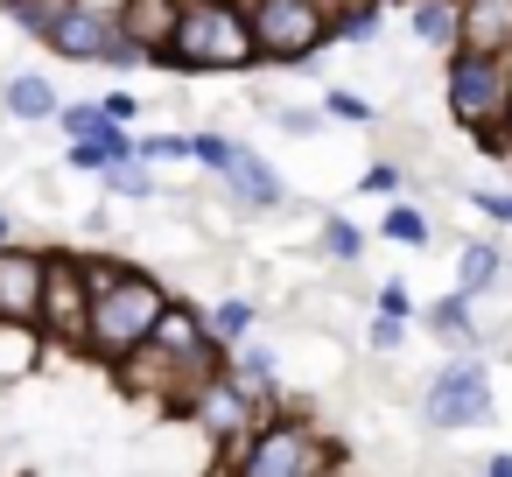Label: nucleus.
Listing matches in <instances>:
<instances>
[{"instance_id":"4","label":"nucleus","mask_w":512,"mask_h":477,"mask_svg":"<svg viewBox=\"0 0 512 477\" xmlns=\"http://www.w3.org/2000/svg\"><path fill=\"white\" fill-rule=\"evenodd\" d=\"M239 8H246V29H253L260 64L309 71V57L330 50V22H337L344 0H239Z\"/></svg>"},{"instance_id":"26","label":"nucleus","mask_w":512,"mask_h":477,"mask_svg":"<svg viewBox=\"0 0 512 477\" xmlns=\"http://www.w3.org/2000/svg\"><path fill=\"white\" fill-rule=\"evenodd\" d=\"M57 127H64V141H92V134H106L113 120L99 113V99H71V106H57Z\"/></svg>"},{"instance_id":"8","label":"nucleus","mask_w":512,"mask_h":477,"mask_svg":"<svg viewBox=\"0 0 512 477\" xmlns=\"http://www.w3.org/2000/svg\"><path fill=\"white\" fill-rule=\"evenodd\" d=\"M64 64H106V71H127V64H141L134 57V43L120 36V15L106 8V0H71V8L57 15V29L43 36Z\"/></svg>"},{"instance_id":"18","label":"nucleus","mask_w":512,"mask_h":477,"mask_svg":"<svg viewBox=\"0 0 512 477\" xmlns=\"http://www.w3.org/2000/svg\"><path fill=\"white\" fill-rule=\"evenodd\" d=\"M421 323H428L442 344H456V351H463V344H477V302H470V295H456V288H449L442 302H428V309H421Z\"/></svg>"},{"instance_id":"12","label":"nucleus","mask_w":512,"mask_h":477,"mask_svg":"<svg viewBox=\"0 0 512 477\" xmlns=\"http://www.w3.org/2000/svg\"><path fill=\"white\" fill-rule=\"evenodd\" d=\"M120 36L134 43L141 64H162V50L176 43V22H183V0H120Z\"/></svg>"},{"instance_id":"13","label":"nucleus","mask_w":512,"mask_h":477,"mask_svg":"<svg viewBox=\"0 0 512 477\" xmlns=\"http://www.w3.org/2000/svg\"><path fill=\"white\" fill-rule=\"evenodd\" d=\"M456 50L512 57V0H456Z\"/></svg>"},{"instance_id":"36","label":"nucleus","mask_w":512,"mask_h":477,"mask_svg":"<svg viewBox=\"0 0 512 477\" xmlns=\"http://www.w3.org/2000/svg\"><path fill=\"white\" fill-rule=\"evenodd\" d=\"M477 477H512V449H498V456H484V470Z\"/></svg>"},{"instance_id":"40","label":"nucleus","mask_w":512,"mask_h":477,"mask_svg":"<svg viewBox=\"0 0 512 477\" xmlns=\"http://www.w3.org/2000/svg\"><path fill=\"white\" fill-rule=\"evenodd\" d=\"M386 8H414V0H386Z\"/></svg>"},{"instance_id":"32","label":"nucleus","mask_w":512,"mask_h":477,"mask_svg":"<svg viewBox=\"0 0 512 477\" xmlns=\"http://www.w3.org/2000/svg\"><path fill=\"white\" fill-rule=\"evenodd\" d=\"M470 204H477L491 225H512V190H470Z\"/></svg>"},{"instance_id":"24","label":"nucleus","mask_w":512,"mask_h":477,"mask_svg":"<svg viewBox=\"0 0 512 477\" xmlns=\"http://www.w3.org/2000/svg\"><path fill=\"white\" fill-rule=\"evenodd\" d=\"M99 176H106V190H113V197H134V204L162 190V183H155V162H141V155H127V162H106Z\"/></svg>"},{"instance_id":"33","label":"nucleus","mask_w":512,"mask_h":477,"mask_svg":"<svg viewBox=\"0 0 512 477\" xmlns=\"http://www.w3.org/2000/svg\"><path fill=\"white\" fill-rule=\"evenodd\" d=\"M99 113H106L113 127H127V120H141V99H134V92H106V99H99Z\"/></svg>"},{"instance_id":"3","label":"nucleus","mask_w":512,"mask_h":477,"mask_svg":"<svg viewBox=\"0 0 512 477\" xmlns=\"http://www.w3.org/2000/svg\"><path fill=\"white\" fill-rule=\"evenodd\" d=\"M225 470L218 477H323L330 463H344L337 456V442L316 428V421H302V414H267L232 456H218Z\"/></svg>"},{"instance_id":"16","label":"nucleus","mask_w":512,"mask_h":477,"mask_svg":"<svg viewBox=\"0 0 512 477\" xmlns=\"http://www.w3.org/2000/svg\"><path fill=\"white\" fill-rule=\"evenodd\" d=\"M498 281H505V246L498 239H463V253H456V295L484 302V295H498Z\"/></svg>"},{"instance_id":"6","label":"nucleus","mask_w":512,"mask_h":477,"mask_svg":"<svg viewBox=\"0 0 512 477\" xmlns=\"http://www.w3.org/2000/svg\"><path fill=\"white\" fill-rule=\"evenodd\" d=\"M442 99H449V120H456L463 134H498V120H505V99H512V57L449 50Z\"/></svg>"},{"instance_id":"30","label":"nucleus","mask_w":512,"mask_h":477,"mask_svg":"<svg viewBox=\"0 0 512 477\" xmlns=\"http://www.w3.org/2000/svg\"><path fill=\"white\" fill-rule=\"evenodd\" d=\"M400 183H407L400 162H372V169H365V190H372V197H400Z\"/></svg>"},{"instance_id":"29","label":"nucleus","mask_w":512,"mask_h":477,"mask_svg":"<svg viewBox=\"0 0 512 477\" xmlns=\"http://www.w3.org/2000/svg\"><path fill=\"white\" fill-rule=\"evenodd\" d=\"M323 120L365 127V120H372V99H358V92H323Z\"/></svg>"},{"instance_id":"2","label":"nucleus","mask_w":512,"mask_h":477,"mask_svg":"<svg viewBox=\"0 0 512 477\" xmlns=\"http://www.w3.org/2000/svg\"><path fill=\"white\" fill-rule=\"evenodd\" d=\"M162 64L169 71H190V78L253 71L260 50H253L246 8H239V0H183V22H176V43L162 50Z\"/></svg>"},{"instance_id":"11","label":"nucleus","mask_w":512,"mask_h":477,"mask_svg":"<svg viewBox=\"0 0 512 477\" xmlns=\"http://www.w3.org/2000/svg\"><path fill=\"white\" fill-rule=\"evenodd\" d=\"M43 274H50V246H0V316L8 323H36L43 309Z\"/></svg>"},{"instance_id":"38","label":"nucleus","mask_w":512,"mask_h":477,"mask_svg":"<svg viewBox=\"0 0 512 477\" xmlns=\"http://www.w3.org/2000/svg\"><path fill=\"white\" fill-rule=\"evenodd\" d=\"M15 239H22V232H15V211L0 204V246H15Z\"/></svg>"},{"instance_id":"22","label":"nucleus","mask_w":512,"mask_h":477,"mask_svg":"<svg viewBox=\"0 0 512 477\" xmlns=\"http://www.w3.org/2000/svg\"><path fill=\"white\" fill-rule=\"evenodd\" d=\"M379 232H386L393 246H414V253H421V246L435 239L428 211H421V204H407V197H393V204H386V225H379Z\"/></svg>"},{"instance_id":"34","label":"nucleus","mask_w":512,"mask_h":477,"mask_svg":"<svg viewBox=\"0 0 512 477\" xmlns=\"http://www.w3.org/2000/svg\"><path fill=\"white\" fill-rule=\"evenodd\" d=\"M274 127H281V134H302V141H309V134L323 127V113H309V106H281V120H274Z\"/></svg>"},{"instance_id":"23","label":"nucleus","mask_w":512,"mask_h":477,"mask_svg":"<svg viewBox=\"0 0 512 477\" xmlns=\"http://www.w3.org/2000/svg\"><path fill=\"white\" fill-rule=\"evenodd\" d=\"M316 246H323V260H337V267H358V260H365V232H358L344 211H330V218H323Z\"/></svg>"},{"instance_id":"35","label":"nucleus","mask_w":512,"mask_h":477,"mask_svg":"<svg viewBox=\"0 0 512 477\" xmlns=\"http://www.w3.org/2000/svg\"><path fill=\"white\" fill-rule=\"evenodd\" d=\"M71 169H78V176H99V169H106V148H99V141H71Z\"/></svg>"},{"instance_id":"27","label":"nucleus","mask_w":512,"mask_h":477,"mask_svg":"<svg viewBox=\"0 0 512 477\" xmlns=\"http://www.w3.org/2000/svg\"><path fill=\"white\" fill-rule=\"evenodd\" d=\"M372 316H400V323H414L421 302L407 295V281H379V288H372Z\"/></svg>"},{"instance_id":"37","label":"nucleus","mask_w":512,"mask_h":477,"mask_svg":"<svg viewBox=\"0 0 512 477\" xmlns=\"http://www.w3.org/2000/svg\"><path fill=\"white\" fill-rule=\"evenodd\" d=\"M498 162H512V99H505V120H498Z\"/></svg>"},{"instance_id":"39","label":"nucleus","mask_w":512,"mask_h":477,"mask_svg":"<svg viewBox=\"0 0 512 477\" xmlns=\"http://www.w3.org/2000/svg\"><path fill=\"white\" fill-rule=\"evenodd\" d=\"M323 477H344V463H330V470H323Z\"/></svg>"},{"instance_id":"25","label":"nucleus","mask_w":512,"mask_h":477,"mask_svg":"<svg viewBox=\"0 0 512 477\" xmlns=\"http://www.w3.org/2000/svg\"><path fill=\"white\" fill-rule=\"evenodd\" d=\"M0 8H8V15H15V29H29V36L43 43V36L57 29V15L71 8V0H0Z\"/></svg>"},{"instance_id":"1","label":"nucleus","mask_w":512,"mask_h":477,"mask_svg":"<svg viewBox=\"0 0 512 477\" xmlns=\"http://www.w3.org/2000/svg\"><path fill=\"white\" fill-rule=\"evenodd\" d=\"M85 288H92V316H85V358L120 365L127 351H141L169 309L176 288H162V274L127 267L113 253H85Z\"/></svg>"},{"instance_id":"28","label":"nucleus","mask_w":512,"mask_h":477,"mask_svg":"<svg viewBox=\"0 0 512 477\" xmlns=\"http://www.w3.org/2000/svg\"><path fill=\"white\" fill-rule=\"evenodd\" d=\"M134 155L141 162H190V134H141Z\"/></svg>"},{"instance_id":"5","label":"nucleus","mask_w":512,"mask_h":477,"mask_svg":"<svg viewBox=\"0 0 512 477\" xmlns=\"http://www.w3.org/2000/svg\"><path fill=\"white\" fill-rule=\"evenodd\" d=\"M414 414H421L435 435L484 428V421H491V365H484L477 351H449V358L428 372V386H421Z\"/></svg>"},{"instance_id":"17","label":"nucleus","mask_w":512,"mask_h":477,"mask_svg":"<svg viewBox=\"0 0 512 477\" xmlns=\"http://www.w3.org/2000/svg\"><path fill=\"white\" fill-rule=\"evenodd\" d=\"M43 330L36 323H8L0 316V386H15V379H29L36 365H43Z\"/></svg>"},{"instance_id":"21","label":"nucleus","mask_w":512,"mask_h":477,"mask_svg":"<svg viewBox=\"0 0 512 477\" xmlns=\"http://www.w3.org/2000/svg\"><path fill=\"white\" fill-rule=\"evenodd\" d=\"M386 22V0H344L337 22H330V43H372Z\"/></svg>"},{"instance_id":"20","label":"nucleus","mask_w":512,"mask_h":477,"mask_svg":"<svg viewBox=\"0 0 512 477\" xmlns=\"http://www.w3.org/2000/svg\"><path fill=\"white\" fill-rule=\"evenodd\" d=\"M407 29H414V43H428V50H456V0H414V8H407Z\"/></svg>"},{"instance_id":"19","label":"nucleus","mask_w":512,"mask_h":477,"mask_svg":"<svg viewBox=\"0 0 512 477\" xmlns=\"http://www.w3.org/2000/svg\"><path fill=\"white\" fill-rule=\"evenodd\" d=\"M253 323H260V309H253L246 295H225V302H211V309H204V330H211V344H218V351L246 344V337H253Z\"/></svg>"},{"instance_id":"14","label":"nucleus","mask_w":512,"mask_h":477,"mask_svg":"<svg viewBox=\"0 0 512 477\" xmlns=\"http://www.w3.org/2000/svg\"><path fill=\"white\" fill-rule=\"evenodd\" d=\"M225 372H232L253 400H267V407L281 414V358H274L267 344H253V337H246V344H232V351H225Z\"/></svg>"},{"instance_id":"9","label":"nucleus","mask_w":512,"mask_h":477,"mask_svg":"<svg viewBox=\"0 0 512 477\" xmlns=\"http://www.w3.org/2000/svg\"><path fill=\"white\" fill-rule=\"evenodd\" d=\"M183 414L204 428V442H211L218 456H232V449H239V442H246V435L274 414V407H267V400H253L232 372H211V379L190 393V407H183Z\"/></svg>"},{"instance_id":"15","label":"nucleus","mask_w":512,"mask_h":477,"mask_svg":"<svg viewBox=\"0 0 512 477\" xmlns=\"http://www.w3.org/2000/svg\"><path fill=\"white\" fill-rule=\"evenodd\" d=\"M0 106H8V120L15 127H43V120H57V85L43 78V71H15L8 85H0Z\"/></svg>"},{"instance_id":"31","label":"nucleus","mask_w":512,"mask_h":477,"mask_svg":"<svg viewBox=\"0 0 512 477\" xmlns=\"http://www.w3.org/2000/svg\"><path fill=\"white\" fill-rule=\"evenodd\" d=\"M400 344H407V323H400V316H372V351H379V358H393Z\"/></svg>"},{"instance_id":"10","label":"nucleus","mask_w":512,"mask_h":477,"mask_svg":"<svg viewBox=\"0 0 512 477\" xmlns=\"http://www.w3.org/2000/svg\"><path fill=\"white\" fill-rule=\"evenodd\" d=\"M218 183H225V197H232L239 211H281V204H288V183H281V169H274L260 148H246V141H232V148H225V162H218Z\"/></svg>"},{"instance_id":"7","label":"nucleus","mask_w":512,"mask_h":477,"mask_svg":"<svg viewBox=\"0 0 512 477\" xmlns=\"http://www.w3.org/2000/svg\"><path fill=\"white\" fill-rule=\"evenodd\" d=\"M85 316H92V288H85V253L50 246V274H43V309L36 330L50 351H85Z\"/></svg>"}]
</instances>
